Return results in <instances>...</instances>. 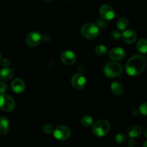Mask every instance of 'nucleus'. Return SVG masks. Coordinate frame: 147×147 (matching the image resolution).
<instances>
[{"label":"nucleus","instance_id":"obj_23","mask_svg":"<svg viewBox=\"0 0 147 147\" xmlns=\"http://www.w3.org/2000/svg\"><path fill=\"white\" fill-rule=\"evenodd\" d=\"M139 112L143 116H147V102H144L139 106Z\"/></svg>","mask_w":147,"mask_h":147},{"label":"nucleus","instance_id":"obj_3","mask_svg":"<svg viewBox=\"0 0 147 147\" xmlns=\"http://www.w3.org/2000/svg\"><path fill=\"white\" fill-rule=\"evenodd\" d=\"M80 33L83 37L88 40H93L99 34V28L93 23H86L80 28Z\"/></svg>","mask_w":147,"mask_h":147},{"label":"nucleus","instance_id":"obj_11","mask_svg":"<svg viewBox=\"0 0 147 147\" xmlns=\"http://www.w3.org/2000/svg\"><path fill=\"white\" fill-rule=\"evenodd\" d=\"M109 56L113 61H119L125 57L126 51L121 47H114L109 51Z\"/></svg>","mask_w":147,"mask_h":147},{"label":"nucleus","instance_id":"obj_8","mask_svg":"<svg viewBox=\"0 0 147 147\" xmlns=\"http://www.w3.org/2000/svg\"><path fill=\"white\" fill-rule=\"evenodd\" d=\"M99 12L102 18L105 20H111L115 17V10L109 4H103L99 9Z\"/></svg>","mask_w":147,"mask_h":147},{"label":"nucleus","instance_id":"obj_26","mask_svg":"<svg viewBox=\"0 0 147 147\" xmlns=\"http://www.w3.org/2000/svg\"><path fill=\"white\" fill-rule=\"evenodd\" d=\"M7 88H8V87H7V83L2 81L0 82V93H1V94L5 93L6 92H7Z\"/></svg>","mask_w":147,"mask_h":147},{"label":"nucleus","instance_id":"obj_24","mask_svg":"<svg viewBox=\"0 0 147 147\" xmlns=\"http://www.w3.org/2000/svg\"><path fill=\"white\" fill-rule=\"evenodd\" d=\"M54 131V127L53 125L51 124H45L43 126V131L47 134H50L53 133Z\"/></svg>","mask_w":147,"mask_h":147},{"label":"nucleus","instance_id":"obj_12","mask_svg":"<svg viewBox=\"0 0 147 147\" xmlns=\"http://www.w3.org/2000/svg\"><path fill=\"white\" fill-rule=\"evenodd\" d=\"M121 37L124 42L127 43V44H132V43L135 42V41L136 40L137 35L133 30H127L122 33Z\"/></svg>","mask_w":147,"mask_h":147},{"label":"nucleus","instance_id":"obj_18","mask_svg":"<svg viewBox=\"0 0 147 147\" xmlns=\"http://www.w3.org/2000/svg\"><path fill=\"white\" fill-rule=\"evenodd\" d=\"M137 50L139 53L142 54L147 53V40L146 39H141L137 43Z\"/></svg>","mask_w":147,"mask_h":147},{"label":"nucleus","instance_id":"obj_6","mask_svg":"<svg viewBox=\"0 0 147 147\" xmlns=\"http://www.w3.org/2000/svg\"><path fill=\"white\" fill-rule=\"evenodd\" d=\"M70 130L65 126H59L53 131V135L59 141H65L70 137Z\"/></svg>","mask_w":147,"mask_h":147},{"label":"nucleus","instance_id":"obj_29","mask_svg":"<svg viewBox=\"0 0 147 147\" xmlns=\"http://www.w3.org/2000/svg\"><path fill=\"white\" fill-rule=\"evenodd\" d=\"M143 147H147V140L146 141V142H144V144Z\"/></svg>","mask_w":147,"mask_h":147},{"label":"nucleus","instance_id":"obj_2","mask_svg":"<svg viewBox=\"0 0 147 147\" xmlns=\"http://www.w3.org/2000/svg\"><path fill=\"white\" fill-rule=\"evenodd\" d=\"M111 124L109 121L100 119L92 125V131L98 137H103L109 134Z\"/></svg>","mask_w":147,"mask_h":147},{"label":"nucleus","instance_id":"obj_14","mask_svg":"<svg viewBox=\"0 0 147 147\" xmlns=\"http://www.w3.org/2000/svg\"><path fill=\"white\" fill-rule=\"evenodd\" d=\"M14 70L9 67H4L0 70V79L2 80H9L14 76Z\"/></svg>","mask_w":147,"mask_h":147},{"label":"nucleus","instance_id":"obj_9","mask_svg":"<svg viewBox=\"0 0 147 147\" xmlns=\"http://www.w3.org/2000/svg\"><path fill=\"white\" fill-rule=\"evenodd\" d=\"M71 85L76 90L84 88L86 85V78L81 73H76L72 77Z\"/></svg>","mask_w":147,"mask_h":147},{"label":"nucleus","instance_id":"obj_31","mask_svg":"<svg viewBox=\"0 0 147 147\" xmlns=\"http://www.w3.org/2000/svg\"><path fill=\"white\" fill-rule=\"evenodd\" d=\"M44 1H52V0H44Z\"/></svg>","mask_w":147,"mask_h":147},{"label":"nucleus","instance_id":"obj_1","mask_svg":"<svg viewBox=\"0 0 147 147\" xmlns=\"http://www.w3.org/2000/svg\"><path fill=\"white\" fill-rule=\"evenodd\" d=\"M146 61L144 57L140 55H134L128 60L126 65V71L130 76H136L144 72Z\"/></svg>","mask_w":147,"mask_h":147},{"label":"nucleus","instance_id":"obj_15","mask_svg":"<svg viewBox=\"0 0 147 147\" xmlns=\"http://www.w3.org/2000/svg\"><path fill=\"white\" fill-rule=\"evenodd\" d=\"M9 130V122L5 116L0 117V134L6 135Z\"/></svg>","mask_w":147,"mask_h":147},{"label":"nucleus","instance_id":"obj_28","mask_svg":"<svg viewBox=\"0 0 147 147\" xmlns=\"http://www.w3.org/2000/svg\"><path fill=\"white\" fill-rule=\"evenodd\" d=\"M127 145L129 147H134L135 145H136V142L134 141V139L131 138V139L128 141Z\"/></svg>","mask_w":147,"mask_h":147},{"label":"nucleus","instance_id":"obj_4","mask_svg":"<svg viewBox=\"0 0 147 147\" xmlns=\"http://www.w3.org/2000/svg\"><path fill=\"white\" fill-rule=\"evenodd\" d=\"M103 73L109 78L117 77L123 73V67L119 63L109 62L103 67Z\"/></svg>","mask_w":147,"mask_h":147},{"label":"nucleus","instance_id":"obj_21","mask_svg":"<svg viewBox=\"0 0 147 147\" xmlns=\"http://www.w3.org/2000/svg\"><path fill=\"white\" fill-rule=\"evenodd\" d=\"M96 53L99 56H103L107 53V47L103 45H98L95 48Z\"/></svg>","mask_w":147,"mask_h":147},{"label":"nucleus","instance_id":"obj_5","mask_svg":"<svg viewBox=\"0 0 147 147\" xmlns=\"http://www.w3.org/2000/svg\"><path fill=\"white\" fill-rule=\"evenodd\" d=\"M14 107H15V102L13 98L5 93L0 95V109L1 110L5 112H10L14 110Z\"/></svg>","mask_w":147,"mask_h":147},{"label":"nucleus","instance_id":"obj_25","mask_svg":"<svg viewBox=\"0 0 147 147\" xmlns=\"http://www.w3.org/2000/svg\"><path fill=\"white\" fill-rule=\"evenodd\" d=\"M121 37V34L120 32L118 31V30H114V31L112 32L111 34V37L113 40H119Z\"/></svg>","mask_w":147,"mask_h":147},{"label":"nucleus","instance_id":"obj_22","mask_svg":"<svg viewBox=\"0 0 147 147\" xmlns=\"http://www.w3.org/2000/svg\"><path fill=\"white\" fill-rule=\"evenodd\" d=\"M126 135L123 134L122 133L118 134H116V136H115V141L119 144L123 143V142L126 141Z\"/></svg>","mask_w":147,"mask_h":147},{"label":"nucleus","instance_id":"obj_30","mask_svg":"<svg viewBox=\"0 0 147 147\" xmlns=\"http://www.w3.org/2000/svg\"><path fill=\"white\" fill-rule=\"evenodd\" d=\"M144 136H146V137L147 138V129H146V130L144 131Z\"/></svg>","mask_w":147,"mask_h":147},{"label":"nucleus","instance_id":"obj_20","mask_svg":"<svg viewBox=\"0 0 147 147\" xmlns=\"http://www.w3.org/2000/svg\"><path fill=\"white\" fill-rule=\"evenodd\" d=\"M81 124L85 127H90L93 124V119L90 116H84L81 118Z\"/></svg>","mask_w":147,"mask_h":147},{"label":"nucleus","instance_id":"obj_19","mask_svg":"<svg viewBox=\"0 0 147 147\" xmlns=\"http://www.w3.org/2000/svg\"><path fill=\"white\" fill-rule=\"evenodd\" d=\"M129 21L126 17H121V18L119 19L117 22V24H116V27L119 30H123L126 28V27L129 26Z\"/></svg>","mask_w":147,"mask_h":147},{"label":"nucleus","instance_id":"obj_27","mask_svg":"<svg viewBox=\"0 0 147 147\" xmlns=\"http://www.w3.org/2000/svg\"><path fill=\"white\" fill-rule=\"evenodd\" d=\"M0 63H1V65L4 67H8L10 65L9 60L7 58H1V60H0Z\"/></svg>","mask_w":147,"mask_h":147},{"label":"nucleus","instance_id":"obj_33","mask_svg":"<svg viewBox=\"0 0 147 147\" xmlns=\"http://www.w3.org/2000/svg\"><path fill=\"white\" fill-rule=\"evenodd\" d=\"M146 63H147V57H146Z\"/></svg>","mask_w":147,"mask_h":147},{"label":"nucleus","instance_id":"obj_32","mask_svg":"<svg viewBox=\"0 0 147 147\" xmlns=\"http://www.w3.org/2000/svg\"><path fill=\"white\" fill-rule=\"evenodd\" d=\"M1 53H0V60H1Z\"/></svg>","mask_w":147,"mask_h":147},{"label":"nucleus","instance_id":"obj_16","mask_svg":"<svg viewBox=\"0 0 147 147\" xmlns=\"http://www.w3.org/2000/svg\"><path fill=\"white\" fill-rule=\"evenodd\" d=\"M142 134V129L139 125H133L128 129V134L131 138L139 137Z\"/></svg>","mask_w":147,"mask_h":147},{"label":"nucleus","instance_id":"obj_7","mask_svg":"<svg viewBox=\"0 0 147 147\" xmlns=\"http://www.w3.org/2000/svg\"><path fill=\"white\" fill-rule=\"evenodd\" d=\"M42 40L41 34L37 32H31L27 35L25 39L26 45L29 47H34L39 45Z\"/></svg>","mask_w":147,"mask_h":147},{"label":"nucleus","instance_id":"obj_17","mask_svg":"<svg viewBox=\"0 0 147 147\" xmlns=\"http://www.w3.org/2000/svg\"><path fill=\"white\" fill-rule=\"evenodd\" d=\"M111 90L112 93L116 96H119L123 93V86L119 82L114 81L111 83Z\"/></svg>","mask_w":147,"mask_h":147},{"label":"nucleus","instance_id":"obj_10","mask_svg":"<svg viewBox=\"0 0 147 147\" xmlns=\"http://www.w3.org/2000/svg\"><path fill=\"white\" fill-rule=\"evenodd\" d=\"M60 60L66 65H72L77 60L76 55L70 50H65L60 55Z\"/></svg>","mask_w":147,"mask_h":147},{"label":"nucleus","instance_id":"obj_13","mask_svg":"<svg viewBox=\"0 0 147 147\" xmlns=\"http://www.w3.org/2000/svg\"><path fill=\"white\" fill-rule=\"evenodd\" d=\"M11 89L16 93H21L25 89V83L22 79L16 78L11 82Z\"/></svg>","mask_w":147,"mask_h":147}]
</instances>
